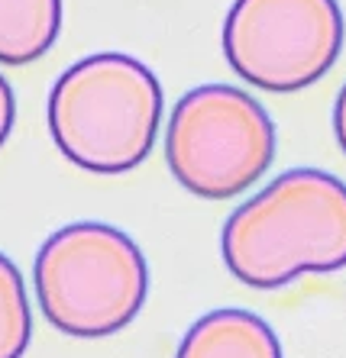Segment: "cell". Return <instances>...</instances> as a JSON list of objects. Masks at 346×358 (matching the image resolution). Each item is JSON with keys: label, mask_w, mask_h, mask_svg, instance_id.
<instances>
[{"label": "cell", "mask_w": 346, "mask_h": 358, "mask_svg": "<svg viewBox=\"0 0 346 358\" xmlns=\"http://www.w3.org/2000/svg\"><path fill=\"white\" fill-rule=\"evenodd\" d=\"M220 252L230 275L256 291L340 271L346 268V184L317 168H291L230 213Z\"/></svg>", "instance_id": "obj_1"}, {"label": "cell", "mask_w": 346, "mask_h": 358, "mask_svg": "<svg viewBox=\"0 0 346 358\" xmlns=\"http://www.w3.org/2000/svg\"><path fill=\"white\" fill-rule=\"evenodd\" d=\"M49 136L71 165L127 175L146 162L162 126V84L123 52L75 62L49 91Z\"/></svg>", "instance_id": "obj_2"}, {"label": "cell", "mask_w": 346, "mask_h": 358, "mask_svg": "<svg viewBox=\"0 0 346 358\" xmlns=\"http://www.w3.org/2000/svg\"><path fill=\"white\" fill-rule=\"evenodd\" d=\"M36 300L59 333L104 339L127 329L149 294V268L133 236L110 223H68L39 245Z\"/></svg>", "instance_id": "obj_3"}, {"label": "cell", "mask_w": 346, "mask_h": 358, "mask_svg": "<svg viewBox=\"0 0 346 358\" xmlns=\"http://www.w3.org/2000/svg\"><path fill=\"white\" fill-rule=\"evenodd\" d=\"M275 162V123L253 94L233 84H201L172 107L165 165L188 194L233 200Z\"/></svg>", "instance_id": "obj_4"}, {"label": "cell", "mask_w": 346, "mask_h": 358, "mask_svg": "<svg viewBox=\"0 0 346 358\" xmlns=\"http://www.w3.org/2000/svg\"><path fill=\"white\" fill-rule=\"evenodd\" d=\"M346 20L337 0H233L223 20L230 68L269 94H295L337 65Z\"/></svg>", "instance_id": "obj_5"}, {"label": "cell", "mask_w": 346, "mask_h": 358, "mask_svg": "<svg viewBox=\"0 0 346 358\" xmlns=\"http://www.w3.org/2000/svg\"><path fill=\"white\" fill-rule=\"evenodd\" d=\"M175 358H282V342L262 317L227 307L204 313L185 333Z\"/></svg>", "instance_id": "obj_6"}, {"label": "cell", "mask_w": 346, "mask_h": 358, "mask_svg": "<svg viewBox=\"0 0 346 358\" xmlns=\"http://www.w3.org/2000/svg\"><path fill=\"white\" fill-rule=\"evenodd\" d=\"M62 0H0V65L43 59L62 33Z\"/></svg>", "instance_id": "obj_7"}, {"label": "cell", "mask_w": 346, "mask_h": 358, "mask_svg": "<svg viewBox=\"0 0 346 358\" xmlns=\"http://www.w3.org/2000/svg\"><path fill=\"white\" fill-rule=\"evenodd\" d=\"M33 339V310L20 268L0 252V358H23Z\"/></svg>", "instance_id": "obj_8"}, {"label": "cell", "mask_w": 346, "mask_h": 358, "mask_svg": "<svg viewBox=\"0 0 346 358\" xmlns=\"http://www.w3.org/2000/svg\"><path fill=\"white\" fill-rule=\"evenodd\" d=\"M13 123H17V97H13V87L7 84V78L0 75V149L13 133Z\"/></svg>", "instance_id": "obj_9"}, {"label": "cell", "mask_w": 346, "mask_h": 358, "mask_svg": "<svg viewBox=\"0 0 346 358\" xmlns=\"http://www.w3.org/2000/svg\"><path fill=\"white\" fill-rule=\"evenodd\" d=\"M333 136H337L340 149H343V155H346V84L340 87L337 103H333Z\"/></svg>", "instance_id": "obj_10"}]
</instances>
